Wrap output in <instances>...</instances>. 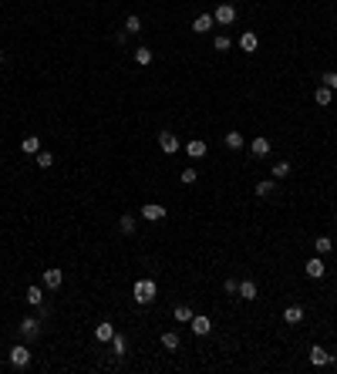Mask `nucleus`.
<instances>
[{
	"mask_svg": "<svg viewBox=\"0 0 337 374\" xmlns=\"http://www.w3.org/2000/svg\"><path fill=\"white\" fill-rule=\"evenodd\" d=\"M132 294H135V300L145 307V304H152L155 300V294H158V287H155V280H138V284L132 287Z\"/></svg>",
	"mask_w": 337,
	"mask_h": 374,
	"instance_id": "nucleus-1",
	"label": "nucleus"
},
{
	"mask_svg": "<svg viewBox=\"0 0 337 374\" xmlns=\"http://www.w3.org/2000/svg\"><path fill=\"white\" fill-rule=\"evenodd\" d=\"M213 21L223 24V27H226V24H233L236 21V7H233V4H219V7L213 11Z\"/></svg>",
	"mask_w": 337,
	"mask_h": 374,
	"instance_id": "nucleus-2",
	"label": "nucleus"
},
{
	"mask_svg": "<svg viewBox=\"0 0 337 374\" xmlns=\"http://www.w3.org/2000/svg\"><path fill=\"white\" fill-rule=\"evenodd\" d=\"M189 327H192V334H199V337H206V334H209V330H213V320L206 317V314H192Z\"/></svg>",
	"mask_w": 337,
	"mask_h": 374,
	"instance_id": "nucleus-3",
	"label": "nucleus"
},
{
	"mask_svg": "<svg viewBox=\"0 0 337 374\" xmlns=\"http://www.w3.org/2000/svg\"><path fill=\"white\" fill-rule=\"evenodd\" d=\"M165 206H158V203H148V206H142V219L145 223H158V219H165Z\"/></svg>",
	"mask_w": 337,
	"mask_h": 374,
	"instance_id": "nucleus-4",
	"label": "nucleus"
},
{
	"mask_svg": "<svg viewBox=\"0 0 337 374\" xmlns=\"http://www.w3.org/2000/svg\"><path fill=\"white\" fill-rule=\"evenodd\" d=\"M158 148H162L165 155H176V152H179V138L172 135V132H158Z\"/></svg>",
	"mask_w": 337,
	"mask_h": 374,
	"instance_id": "nucleus-5",
	"label": "nucleus"
},
{
	"mask_svg": "<svg viewBox=\"0 0 337 374\" xmlns=\"http://www.w3.org/2000/svg\"><path fill=\"white\" fill-rule=\"evenodd\" d=\"M11 364H14V367H27V364H31V351H27L24 344L11 347Z\"/></svg>",
	"mask_w": 337,
	"mask_h": 374,
	"instance_id": "nucleus-6",
	"label": "nucleus"
},
{
	"mask_svg": "<svg viewBox=\"0 0 337 374\" xmlns=\"http://www.w3.org/2000/svg\"><path fill=\"white\" fill-rule=\"evenodd\" d=\"M330 361H334V357H330L327 347H310V364H314V367H327Z\"/></svg>",
	"mask_w": 337,
	"mask_h": 374,
	"instance_id": "nucleus-7",
	"label": "nucleus"
},
{
	"mask_svg": "<svg viewBox=\"0 0 337 374\" xmlns=\"http://www.w3.org/2000/svg\"><path fill=\"white\" fill-rule=\"evenodd\" d=\"M206 152H209V145H206L202 138H192L189 145H186V155H189V159H202Z\"/></svg>",
	"mask_w": 337,
	"mask_h": 374,
	"instance_id": "nucleus-8",
	"label": "nucleus"
},
{
	"mask_svg": "<svg viewBox=\"0 0 337 374\" xmlns=\"http://www.w3.org/2000/svg\"><path fill=\"white\" fill-rule=\"evenodd\" d=\"M249 152H253L257 159H263V155H270V138L257 135V138H253V142H249Z\"/></svg>",
	"mask_w": 337,
	"mask_h": 374,
	"instance_id": "nucleus-9",
	"label": "nucleus"
},
{
	"mask_svg": "<svg viewBox=\"0 0 337 374\" xmlns=\"http://www.w3.org/2000/svg\"><path fill=\"white\" fill-rule=\"evenodd\" d=\"M324 273H327V266H324V260H320V256L307 260V276H310V280H320Z\"/></svg>",
	"mask_w": 337,
	"mask_h": 374,
	"instance_id": "nucleus-10",
	"label": "nucleus"
},
{
	"mask_svg": "<svg viewBox=\"0 0 337 374\" xmlns=\"http://www.w3.org/2000/svg\"><path fill=\"white\" fill-rule=\"evenodd\" d=\"M239 47H243L246 54H253V51H257V47H260V37L253 34V31H246V34L239 37Z\"/></svg>",
	"mask_w": 337,
	"mask_h": 374,
	"instance_id": "nucleus-11",
	"label": "nucleus"
},
{
	"mask_svg": "<svg viewBox=\"0 0 337 374\" xmlns=\"http://www.w3.org/2000/svg\"><path fill=\"white\" fill-rule=\"evenodd\" d=\"M37 330H41V324H37V320L34 317H27V320H21V337H37Z\"/></svg>",
	"mask_w": 337,
	"mask_h": 374,
	"instance_id": "nucleus-12",
	"label": "nucleus"
},
{
	"mask_svg": "<svg viewBox=\"0 0 337 374\" xmlns=\"http://www.w3.org/2000/svg\"><path fill=\"white\" fill-rule=\"evenodd\" d=\"M213 14H199V17H196V24H192V27H196V34H206V31H213Z\"/></svg>",
	"mask_w": 337,
	"mask_h": 374,
	"instance_id": "nucleus-13",
	"label": "nucleus"
},
{
	"mask_svg": "<svg viewBox=\"0 0 337 374\" xmlns=\"http://www.w3.org/2000/svg\"><path fill=\"white\" fill-rule=\"evenodd\" d=\"M61 280H64V273H61V270H44V287H47V290H57Z\"/></svg>",
	"mask_w": 337,
	"mask_h": 374,
	"instance_id": "nucleus-14",
	"label": "nucleus"
},
{
	"mask_svg": "<svg viewBox=\"0 0 337 374\" xmlns=\"http://www.w3.org/2000/svg\"><path fill=\"white\" fill-rule=\"evenodd\" d=\"M24 300L31 307H41L44 304V290H41V287H27V297H24Z\"/></svg>",
	"mask_w": 337,
	"mask_h": 374,
	"instance_id": "nucleus-15",
	"label": "nucleus"
},
{
	"mask_svg": "<svg viewBox=\"0 0 337 374\" xmlns=\"http://www.w3.org/2000/svg\"><path fill=\"white\" fill-rule=\"evenodd\" d=\"M21 148L27 152V155H37V152H41V138H37V135H27V138L21 142Z\"/></svg>",
	"mask_w": 337,
	"mask_h": 374,
	"instance_id": "nucleus-16",
	"label": "nucleus"
},
{
	"mask_svg": "<svg viewBox=\"0 0 337 374\" xmlns=\"http://www.w3.org/2000/svg\"><path fill=\"white\" fill-rule=\"evenodd\" d=\"M95 337H98V340H112L115 337V327L108 324V320H101L98 327H95Z\"/></svg>",
	"mask_w": 337,
	"mask_h": 374,
	"instance_id": "nucleus-17",
	"label": "nucleus"
},
{
	"mask_svg": "<svg viewBox=\"0 0 337 374\" xmlns=\"http://www.w3.org/2000/svg\"><path fill=\"white\" fill-rule=\"evenodd\" d=\"M162 347H165V351H179V334H176V330H165V334H162Z\"/></svg>",
	"mask_w": 337,
	"mask_h": 374,
	"instance_id": "nucleus-18",
	"label": "nucleus"
},
{
	"mask_svg": "<svg viewBox=\"0 0 337 374\" xmlns=\"http://www.w3.org/2000/svg\"><path fill=\"white\" fill-rule=\"evenodd\" d=\"M314 249H317V256H327V253L334 249V243H330V236H317L314 239Z\"/></svg>",
	"mask_w": 337,
	"mask_h": 374,
	"instance_id": "nucleus-19",
	"label": "nucleus"
},
{
	"mask_svg": "<svg viewBox=\"0 0 337 374\" xmlns=\"http://www.w3.org/2000/svg\"><path fill=\"white\" fill-rule=\"evenodd\" d=\"M283 320H287V324H300V320H303V307H287V310H283Z\"/></svg>",
	"mask_w": 337,
	"mask_h": 374,
	"instance_id": "nucleus-20",
	"label": "nucleus"
},
{
	"mask_svg": "<svg viewBox=\"0 0 337 374\" xmlns=\"http://www.w3.org/2000/svg\"><path fill=\"white\" fill-rule=\"evenodd\" d=\"M142 31V21H138V14H128L125 17V34H138Z\"/></svg>",
	"mask_w": 337,
	"mask_h": 374,
	"instance_id": "nucleus-21",
	"label": "nucleus"
},
{
	"mask_svg": "<svg viewBox=\"0 0 337 374\" xmlns=\"http://www.w3.org/2000/svg\"><path fill=\"white\" fill-rule=\"evenodd\" d=\"M239 297H243V300H257V284H253V280L239 284Z\"/></svg>",
	"mask_w": 337,
	"mask_h": 374,
	"instance_id": "nucleus-22",
	"label": "nucleus"
},
{
	"mask_svg": "<svg viewBox=\"0 0 337 374\" xmlns=\"http://www.w3.org/2000/svg\"><path fill=\"white\" fill-rule=\"evenodd\" d=\"M330 95H334V91H330V88H327V84H324V88H317V95H314V102H317V105H320V108H327V105H330Z\"/></svg>",
	"mask_w": 337,
	"mask_h": 374,
	"instance_id": "nucleus-23",
	"label": "nucleus"
},
{
	"mask_svg": "<svg viewBox=\"0 0 337 374\" xmlns=\"http://www.w3.org/2000/svg\"><path fill=\"white\" fill-rule=\"evenodd\" d=\"M135 64H142V68L152 64V51H148V47H138V51H135Z\"/></svg>",
	"mask_w": 337,
	"mask_h": 374,
	"instance_id": "nucleus-24",
	"label": "nucleus"
},
{
	"mask_svg": "<svg viewBox=\"0 0 337 374\" xmlns=\"http://www.w3.org/2000/svg\"><path fill=\"white\" fill-rule=\"evenodd\" d=\"M290 175V162H273V179H287Z\"/></svg>",
	"mask_w": 337,
	"mask_h": 374,
	"instance_id": "nucleus-25",
	"label": "nucleus"
},
{
	"mask_svg": "<svg viewBox=\"0 0 337 374\" xmlns=\"http://www.w3.org/2000/svg\"><path fill=\"white\" fill-rule=\"evenodd\" d=\"M118 226H122L125 236H132V233H135V216H122V219H118Z\"/></svg>",
	"mask_w": 337,
	"mask_h": 374,
	"instance_id": "nucleus-26",
	"label": "nucleus"
},
{
	"mask_svg": "<svg viewBox=\"0 0 337 374\" xmlns=\"http://www.w3.org/2000/svg\"><path fill=\"white\" fill-rule=\"evenodd\" d=\"M226 145L233 148V152H236V148H243V135H239V132H226Z\"/></svg>",
	"mask_w": 337,
	"mask_h": 374,
	"instance_id": "nucleus-27",
	"label": "nucleus"
},
{
	"mask_svg": "<svg viewBox=\"0 0 337 374\" xmlns=\"http://www.w3.org/2000/svg\"><path fill=\"white\" fill-rule=\"evenodd\" d=\"M277 189V179H267V182H257V196H270Z\"/></svg>",
	"mask_w": 337,
	"mask_h": 374,
	"instance_id": "nucleus-28",
	"label": "nucleus"
},
{
	"mask_svg": "<svg viewBox=\"0 0 337 374\" xmlns=\"http://www.w3.org/2000/svg\"><path fill=\"white\" fill-rule=\"evenodd\" d=\"M125 347H128V344H125V337H122V334H115V337H112V351H115V357H122Z\"/></svg>",
	"mask_w": 337,
	"mask_h": 374,
	"instance_id": "nucleus-29",
	"label": "nucleus"
},
{
	"mask_svg": "<svg viewBox=\"0 0 337 374\" xmlns=\"http://www.w3.org/2000/svg\"><path fill=\"white\" fill-rule=\"evenodd\" d=\"M37 165H41V169H51V165H54V155H51V152H37Z\"/></svg>",
	"mask_w": 337,
	"mask_h": 374,
	"instance_id": "nucleus-30",
	"label": "nucleus"
},
{
	"mask_svg": "<svg viewBox=\"0 0 337 374\" xmlns=\"http://www.w3.org/2000/svg\"><path fill=\"white\" fill-rule=\"evenodd\" d=\"M176 320H179V324H189L192 310H189V307H176Z\"/></svg>",
	"mask_w": 337,
	"mask_h": 374,
	"instance_id": "nucleus-31",
	"label": "nucleus"
},
{
	"mask_svg": "<svg viewBox=\"0 0 337 374\" xmlns=\"http://www.w3.org/2000/svg\"><path fill=\"white\" fill-rule=\"evenodd\" d=\"M213 47H216V51H229V47H233V41H229L226 34H219V37L213 41Z\"/></svg>",
	"mask_w": 337,
	"mask_h": 374,
	"instance_id": "nucleus-32",
	"label": "nucleus"
},
{
	"mask_svg": "<svg viewBox=\"0 0 337 374\" xmlns=\"http://www.w3.org/2000/svg\"><path fill=\"white\" fill-rule=\"evenodd\" d=\"M182 182H186V185L196 182V169H192V165H189V169H182Z\"/></svg>",
	"mask_w": 337,
	"mask_h": 374,
	"instance_id": "nucleus-33",
	"label": "nucleus"
},
{
	"mask_svg": "<svg viewBox=\"0 0 337 374\" xmlns=\"http://www.w3.org/2000/svg\"><path fill=\"white\" fill-rule=\"evenodd\" d=\"M324 84H327L330 91H337V71H330V74H327V78H324Z\"/></svg>",
	"mask_w": 337,
	"mask_h": 374,
	"instance_id": "nucleus-34",
	"label": "nucleus"
},
{
	"mask_svg": "<svg viewBox=\"0 0 337 374\" xmlns=\"http://www.w3.org/2000/svg\"><path fill=\"white\" fill-rule=\"evenodd\" d=\"M226 294H239V284H236V280H226Z\"/></svg>",
	"mask_w": 337,
	"mask_h": 374,
	"instance_id": "nucleus-35",
	"label": "nucleus"
},
{
	"mask_svg": "<svg viewBox=\"0 0 337 374\" xmlns=\"http://www.w3.org/2000/svg\"><path fill=\"white\" fill-rule=\"evenodd\" d=\"M0 64H4V51H0Z\"/></svg>",
	"mask_w": 337,
	"mask_h": 374,
	"instance_id": "nucleus-36",
	"label": "nucleus"
}]
</instances>
